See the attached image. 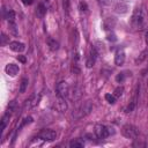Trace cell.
<instances>
[{
    "instance_id": "obj_13",
    "label": "cell",
    "mask_w": 148,
    "mask_h": 148,
    "mask_svg": "<svg viewBox=\"0 0 148 148\" xmlns=\"http://www.w3.org/2000/svg\"><path fill=\"white\" fill-rule=\"evenodd\" d=\"M124 61H125V52L123 50H118L114 56V64L117 66H120L124 64Z\"/></svg>"
},
{
    "instance_id": "obj_8",
    "label": "cell",
    "mask_w": 148,
    "mask_h": 148,
    "mask_svg": "<svg viewBox=\"0 0 148 148\" xmlns=\"http://www.w3.org/2000/svg\"><path fill=\"white\" fill-rule=\"evenodd\" d=\"M18 71H20V68H18V66L15 65V64H8V65L5 67L6 74L9 75V76H12V77L15 76V75L18 73Z\"/></svg>"
},
{
    "instance_id": "obj_32",
    "label": "cell",
    "mask_w": 148,
    "mask_h": 148,
    "mask_svg": "<svg viewBox=\"0 0 148 148\" xmlns=\"http://www.w3.org/2000/svg\"><path fill=\"white\" fill-rule=\"evenodd\" d=\"M21 1H22V3H23V5L29 6V5H31V3H32V1H34V0H21Z\"/></svg>"
},
{
    "instance_id": "obj_21",
    "label": "cell",
    "mask_w": 148,
    "mask_h": 148,
    "mask_svg": "<svg viewBox=\"0 0 148 148\" xmlns=\"http://www.w3.org/2000/svg\"><path fill=\"white\" fill-rule=\"evenodd\" d=\"M27 87H28V79L23 77V79L21 80V84H20V92H21V94H23V92L25 91Z\"/></svg>"
},
{
    "instance_id": "obj_31",
    "label": "cell",
    "mask_w": 148,
    "mask_h": 148,
    "mask_svg": "<svg viewBox=\"0 0 148 148\" xmlns=\"http://www.w3.org/2000/svg\"><path fill=\"white\" fill-rule=\"evenodd\" d=\"M17 60L21 61V62H25V61H27V59H25L24 56H17Z\"/></svg>"
},
{
    "instance_id": "obj_27",
    "label": "cell",
    "mask_w": 148,
    "mask_h": 148,
    "mask_svg": "<svg viewBox=\"0 0 148 148\" xmlns=\"http://www.w3.org/2000/svg\"><path fill=\"white\" fill-rule=\"evenodd\" d=\"M106 38H108V40H110V42H116V40H117V36H116L113 32H109L108 36H106Z\"/></svg>"
},
{
    "instance_id": "obj_14",
    "label": "cell",
    "mask_w": 148,
    "mask_h": 148,
    "mask_svg": "<svg viewBox=\"0 0 148 148\" xmlns=\"http://www.w3.org/2000/svg\"><path fill=\"white\" fill-rule=\"evenodd\" d=\"M45 14H46V7L44 6V3H39L38 7H37V9H36V15H37V17L43 18V17L45 16Z\"/></svg>"
},
{
    "instance_id": "obj_11",
    "label": "cell",
    "mask_w": 148,
    "mask_h": 148,
    "mask_svg": "<svg viewBox=\"0 0 148 148\" xmlns=\"http://www.w3.org/2000/svg\"><path fill=\"white\" fill-rule=\"evenodd\" d=\"M97 54H98L97 50H96L95 47H91L90 56H89V58H88V60H87V62H86V66H87L88 68H90V67L94 66V64H95V61H96V57H97Z\"/></svg>"
},
{
    "instance_id": "obj_26",
    "label": "cell",
    "mask_w": 148,
    "mask_h": 148,
    "mask_svg": "<svg viewBox=\"0 0 148 148\" xmlns=\"http://www.w3.org/2000/svg\"><path fill=\"white\" fill-rule=\"evenodd\" d=\"M8 25H9V29H10V31H12L14 35H17V30H16V25H15V22H8Z\"/></svg>"
},
{
    "instance_id": "obj_6",
    "label": "cell",
    "mask_w": 148,
    "mask_h": 148,
    "mask_svg": "<svg viewBox=\"0 0 148 148\" xmlns=\"http://www.w3.org/2000/svg\"><path fill=\"white\" fill-rule=\"evenodd\" d=\"M37 138L43 141H53L57 138V133L52 130H43L38 133Z\"/></svg>"
},
{
    "instance_id": "obj_15",
    "label": "cell",
    "mask_w": 148,
    "mask_h": 148,
    "mask_svg": "<svg viewBox=\"0 0 148 148\" xmlns=\"http://www.w3.org/2000/svg\"><path fill=\"white\" fill-rule=\"evenodd\" d=\"M136 99H138V91H135V95H134L133 99H132V101H131V103L126 106L125 112H131V111H133V110H134V108H135V105H136Z\"/></svg>"
},
{
    "instance_id": "obj_16",
    "label": "cell",
    "mask_w": 148,
    "mask_h": 148,
    "mask_svg": "<svg viewBox=\"0 0 148 148\" xmlns=\"http://www.w3.org/2000/svg\"><path fill=\"white\" fill-rule=\"evenodd\" d=\"M10 114H12V112H10V111H7V112L5 113V116L2 117V119H1V127H0V131H1V132H3V130H5V127H6L7 123H8V120H9V118H10Z\"/></svg>"
},
{
    "instance_id": "obj_29",
    "label": "cell",
    "mask_w": 148,
    "mask_h": 148,
    "mask_svg": "<svg viewBox=\"0 0 148 148\" xmlns=\"http://www.w3.org/2000/svg\"><path fill=\"white\" fill-rule=\"evenodd\" d=\"M7 40H8V38H7V36H6L5 34H1V44H2V45H5Z\"/></svg>"
},
{
    "instance_id": "obj_28",
    "label": "cell",
    "mask_w": 148,
    "mask_h": 148,
    "mask_svg": "<svg viewBox=\"0 0 148 148\" xmlns=\"http://www.w3.org/2000/svg\"><path fill=\"white\" fill-rule=\"evenodd\" d=\"M113 0H98V2L102 5V6H110L112 3Z\"/></svg>"
},
{
    "instance_id": "obj_5",
    "label": "cell",
    "mask_w": 148,
    "mask_h": 148,
    "mask_svg": "<svg viewBox=\"0 0 148 148\" xmlns=\"http://www.w3.org/2000/svg\"><path fill=\"white\" fill-rule=\"evenodd\" d=\"M56 94L58 97H61V98H65L68 96L69 94V86L66 81H61L57 84L56 87Z\"/></svg>"
},
{
    "instance_id": "obj_12",
    "label": "cell",
    "mask_w": 148,
    "mask_h": 148,
    "mask_svg": "<svg viewBox=\"0 0 148 148\" xmlns=\"http://www.w3.org/2000/svg\"><path fill=\"white\" fill-rule=\"evenodd\" d=\"M116 23H117V20L114 17H108L103 22V29L104 30H112L116 27Z\"/></svg>"
},
{
    "instance_id": "obj_30",
    "label": "cell",
    "mask_w": 148,
    "mask_h": 148,
    "mask_svg": "<svg viewBox=\"0 0 148 148\" xmlns=\"http://www.w3.org/2000/svg\"><path fill=\"white\" fill-rule=\"evenodd\" d=\"M80 9L81 10H87V3L86 2H81L80 3Z\"/></svg>"
},
{
    "instance_id": "obj_24",
    "label": "cell",
    "mask_w": 148,
    "mask_h": 148,
    "mask_svg": "<svg viewBox=\"0 0 148 148\" xmlns=\"http://www.w3.org/2000/svg\"><path fill=\"white\" fill-rule=\"evenodd\" d=\"M125 77H126V74H125L124 72L118 73V74H117V76H116V81H117L118 83H121V82H124Z\"/></svg>"
},
{
    "instance_id": "obj_1",
    "label": "cell",
    "mask_w": 148,
    "mask_h": 148,
    "mask_svg": "<svg viewBox=\"0 0 148 148\" xmlns=\"http://www.w3.org/2000/svg\"><path fill=\"white\" fill-rule=\"evenodd\" d=\"M131 23L133 25V28L135 29H142L145 25V12L142 8L136 7L132 14V18H131Z\"/></svg>"
},
{
    "instance_id": "obj_20",
    "label": "cell",
    "mask_w": 148,
    "mask_h": 148,
    "mask_svg": "<svg viewBox=\"0 0 148 148\" xmlns=\"http://www.w3.org/2000/svg\"><path fill=\"white\" fill-rule=\"evenodd\" d=\"M47 43H49V46H50V50H51V51H57V50L59 49V43H58L56 39L50 38V39L47 40Z\"/></svg>"
},
{
    "instance_id": "obj_3",
    "label": "cell",
    "mask_w": 148,
    "mask_h": 148,
    "mask_svg": "<svg viewBox=\"0 0 148 148\" xmlns=\"http://www.w3.org/2000/svg\"><path fill=\"white\" fill-rule=\"evenodd\" d=\"M95 134L98 139H105L111 134H114V130L113 127L110 126H105L102 124H97L95 126Z\"/></svg>"
},
{
    "instance_id": "obj_34",
    "label": "cell",
    "mask_w": 148,
    "mask_h": 148,
    "mask_svg": "<svg viewBox=\"0 0 148 148\" xmlns=\"http://www.w3.org/2000/svg\"><path fill=\"white\" fill-rule=\"evenodd\" d=\"M146 43L148 44V31L146 32Z\"/></svg>"
},
{
    "instance_id": "obj_19",
    "label": "cell",
    "mask_w": 148,
    "mask_h": 148,
    "mask_svg": "<svg viewBox=\"0 0 148 148\" xmlns=\"http://www.w3.org/2000/svg\"><path fill=\"white\" fill-rule=\"evenodd\" d=\"M5 18H7L8 22H15V12L13 9H8L5 15Z\"/></svg>"
},
{
    "instance_id": "obj_33",
    "label": "cell",
    "mask_w": 148,
    "mask_h": 148,
    "mask_svg": "<svg viewBox=\"0 0 148 148\" xmlns=\"http://www.w3.org/2000/svg\"><path fill=\"white\" fill-rule=\"evenodd\" d=\"M68 3H69V0H64V6H65L66 9L68 8Z\"/></svg>"
},
{
    "instance_id": "obj_2",
    "label": "cell",
    "mask_w": 148,
    "mask_h": 148,
    "mask_svg": "<svg viewBox=\"0 0 148 148\" xmlns=\"http://www.w3.org/2000/svg\"><path fill=\"white\" fill-rule=\"evenodd\" d=\"M91 110H92V104L90 103V101H87V102L82 103L80 106H77V108L75 109V111L73 112L72 116H73L75 119H81V118L86 117L87 114H89Z\"/></svg>"
},
{
    "instance_id": "obj_10",
    "label": "cell",
    "mask_w": 148,
    "mask_h": 148,
    "mask_svg": "<svg viewBox=\"0 0 148 148\" xmlns=\"http://www.w3.org/2000/svg\"><path fill=\"white\" fill-rule=\"evenodd\" d=\"M9 49L12 51H14V52H23L25 50V45L23 43H21V42L15 40V42H10L9 43Z\"/></svg>"
},
{
    "instance_id": "obj_22",
    "label": "cell",
    "mask_w": 148,
    "mask_h": 148,
    "mask_svg": "<svg viewBox=\"0 0 148 148\" xmlns=\"http://www.w3.org/2000/svg\"><path fill=\"white\" fill-rule=\"evenodd\" d=\"M147 54H148V49H146V50H143V51L141 52L140 57H139V58H138V59L135 60V62H136V64H138V62H139V64H140V62H142V61H143V60L146 59Z\"/></svg>"
},
{
    "instance_id": "obj_25",
    "label": "cell",
    "mask_w": 148,
    "mask_h": 148,
    "mask_svg": "<svg viewBox=\"0 0 148 148\" xmlns=\"http://www.w3.org/2000/svg\"><path fill=\"white\" fill-rule=\"evenodd\" d=\"M123 92H124V88H123V87H117V88L114 89V91H113V95H114L116 98H117V97H120V96L123 95Z\"/></svg>"
},
{
    "instance_id": "obj_23",
    "label": "cell",
    "mask_w": 148,
    "mask_h": 148,
    "mask_svg": "<svg viewBox=\"0 0 148 148\" xmlns=\"http://www.w3.org/2000/svg\"><path fill=\"white\" fill-rule=\"evenodd\" d=\"M105 99L110 103V104H114L116 103V96L114 95H111V94H105Z\"/></svg>"
},
{
    "instance_id": "obj_7",
    "label": "cell",
    "mask_w": 148,
    "mask_h": 148,
    "mask_svg": "<svg viewBox=\"0 0 148 148\" xmlns=\"http://www.w3.org/2000/svg\"><path fill=\"white\" fill-rule=\"evenodd\" d=\"M53 109L56 111H58V112H65L67 110V103H66V101L64 98H61V97H58V99L53 104Z\"/></svg>"
},
{
    "instance_id": "obj_17",
    "label": "cell",
    "mask_w": 148,
    "mask_h": 148,
    "mask_svg": "<svg viewBox=\"0 0 148 148\" xmlns=\"http://www.w3.org/2000/svg\"><path fill=\"white\" fill-rule=\"evenodd\" d=\"M83 146H84V142L81 139H74V140H72L69 142V147L71 148H81Z\"/></svg>"
},
{
    "instance_id": "obj_9",
    "label": "cell",
    "mask_w": 148,
    "mask_h": 148,
    "mask_svg": "<svg viewBox=\"0 0 148 148\" xmlns=\"http://www.w3.org/2000/svg\"><path fill=\"white\" fill-rule=\"evenodd\" d=\"M128 10V5L125 1H118L114 6V12L118 14H125Z\"/></svg>"
},
{
    "instance_id": "obj_4",
    "label": "cell",
    "mask_w": 148,
    "mask_h": 148,
    "mask_svg": "<svg viewBox=\"0 0 148 148\" xmlns=\"http://www.w3.org/2000/svg\"><path fill=\"white\" fill-rule=\"evenodd\" d=\"M121 133L127 139H136L138 138V134H139L138 128L134 125H131V124L124 125L123 128H121Z\"/></svg>"
},
{
    "instance_id": "obj_18",
    "label": "cell",
    "mask_w": 148,
    "mask_h": 148,
    "mask_svg": "<svg viewBox=\"0 0 148 148\" xmlns=\"http://www.w3.org/2000/svg\"><path fill=\"white\" fill-rule=\"evenodd\" d=\"M30 123H32V117H25L22 121H21V124H20V126H18V128L16 130V133H18L25 125H28V124H30Z\"/></svg>"
}]
</instances>
